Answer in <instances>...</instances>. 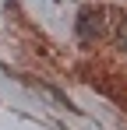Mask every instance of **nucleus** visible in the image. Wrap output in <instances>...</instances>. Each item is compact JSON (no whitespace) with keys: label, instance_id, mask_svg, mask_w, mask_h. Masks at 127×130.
I'll use <instances>...</instances> for the list:
<instances>
[{"label":"nucleus","instance_id":"nucleus-1","mask_svg":"<svg viewBox=\"0 0 127 130\" xmlns=\"http://www.w3.org/2000/svg\"><path fill=\"white\" fill-rule=\"evenodd\" d=\"M78 32H81V39H99V35H103V21H99V18H92V14H81Z\"/></svg>","mask_w":127,"mask_h":130},{"label":"nucleus","instance_id":"nucleus-2","mask_svg":"<svg viewBox=\"0 0 127 130\" xmlns=\"http://www.w3.org/2000/svg\"><path fill=\"white\" fill-rule=\"evenodd\" d=\"M117 42H120V49L127 53V18H124V25H120V32H117Z\"/></svg>","mask_w":127,"mask_h":130}]
</instances>
